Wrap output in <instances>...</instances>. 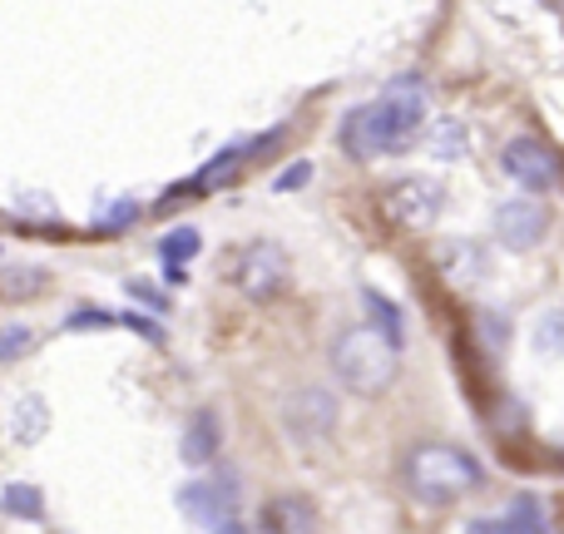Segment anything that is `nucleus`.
I'll use <instances>...</instances> for the list:
<instances>
[{
  "label": "nucleus",
  "instance_id": "nucleus-1",
  "mask_svg": "<svg viewBox=\"0 0 564 534\" xmlns=\"http://www.w3.org/2000/svg\"><path fill=\"white\" fill-rule=\"evenodd\" d=\"M426 129V89L416 79H391L371 105H357L341 119V149L351 159H387L406 154Z\"/></svg>",
  "mask_w": 564,
  "mask_h": 534
},
{
  "label": "nucleus",
  "instance_id": "nucleus-2",
  "mask_svg": "<svg viewBox=\"0 0 564 534\" xmlns=\"http://www.w3.org/2000/svg\"><path fill=\"white\" fill-rule=\"evenodd\" d=\"M406 486L421 505H456L470 490L486 486V470L470 450L446 446V440H426L406 456Z\"/></svg>",
  "mask_w": 564,
  "mask_h": 534
},
{
  "label": "nucleus",
  "instance_id": "nucleus-3",
  "mask_svg": "<svg viewBox=\"0 0 564 534\" xmlns=\"http://www.w3.org/2000/svg\"><path fill=\"white\" fill-rule=\"evenodd\" d=\"M397 341H387L377 327H347L337 341H332V371L347 391L357 396H381V391L397 381L401 357Z\"/></svg>",
  "mask_w": 564,
  "mask_h": 534
},
{
  "label": "nucleus",
  "instance_id": "nucleus-4",
  "mask_svg": "<svg viewBox=\"0 0 564 534\" xmlns=\"http://www.w3.org/2000/svg\"><path fill=\"white\" fill-rule=\"evenodd\" d=\"M446 208V188L436 178H397V184L381 194V218L401 233H431Z\"/></svg>",
  "mask_w": 564,
  "mask_h": 534
},
{
  "label": "nucleus",
  "instance_id": "nucleus-5",
  "mask_svg": "<svg viewBox=\"0 0 564 534\" xmlns=\"http://www.w3.org/2000/svg\"><path fill=\"white\" fill-rule=\"evenodd\" d=\"M178 510L204 530H243L238 520V480L234 476H214V480H194L178 490Z\"/></svg>",
  "mask_w": 564,
  "mask_h": 534
},
{
  "label": "nucleus",
  "instance_id": "nucleus-6",
  "mask_svg": "<svg viewBox=\"0 0 564 534\" xmlns=\"http://www.w3.org/2000/svg\"><path fill=\"white\" fill-rule=\"evenodd\" d=\"M500 164H506V174L516 178L525 194H550V188H560V178H564L560 154L545 144V139H535V134L510 139L506 154H500Z\"/></svg>",
  "mask_w": 564,
  "mask_h": 534
},
{
  "label": "nucleus",
  "instance_id": "nucleus-7",
  "mask_svg": "<svg viewBox=\"0 0 564 534\" xmlns=\"http://www.w3.org/2000/svg\"><path fill=\"white\" fill-rule=\"evenodd\" d=\"M234 282L248 302H273L288 287V253L278 243H253L234 263Z\"/></svg>",
  "mask_w": 564,
  "mask_h": 534
},
{
  "label": "nucleus",
  "instance_id": "nucleus-8",
  "mask_svg": "<svg viewBox=\"0 0 564 534\" xmlns=\"http://www.w3.org/2000/svg\"><path fill=\"white\" fill-rule=\"evenodd\" d=\"M550 233V208L540 198H510L496 208V243L510 253H530Z\"/></svg>",
  "mask_w": 564,
  "mask_h": 534
},
{
  "label": "nucleus",
  "instance_id": "nucleus-9",
  "mask_svg": "<svg viewBox=\"0 0 564 534\" xmlns=\"http://www.w3.org/2000/svg\"><path fill=\"white\" fill-rule=\"evenodd\" d=\"M288 426H292V436H302V440H317V436H327L332 426H337V401L327 396V391H317V386H302L297 396L288 401Z\"/></svg>",
  "mask_w": 564,
  "mask_h": 534
},
{
  "label": "nucleus",
  "instance_id": "nucleus-10",
  "mask_svg": "<svg viewBox=\"0 0 564 534\" xmlns=\"http://www.w3.org/2000/svg\"><path fill=\"white\" fill-rule=\"evenodd\" d=\"M273 139H282V134H263L258 144H234V149H224V154H214L204 168H198L194 178H188V198H198V194H214V188H228L238 178V168L248 164L253 154H263Z\"/></svg>",
  "mask_w": 564,
  "mask_h": 534
},
{
  "label": "nucleus",
  "instance_id": "nucleus-11",
  "mask_svg": "<svg viewBox=\"0 0 564 534\" xmlns=\"http://www.w3.org/2000/svg\"><path fill=\"white\" fill-rule=\"evenodd\" d=\"M218 446H224V426H218V411L198 406L194 416H188L184 436H178V456H184V466H214V460H218Z\"/></svg>",
  "mask_w": 564,
  "mask_h": 534
},
{
  "label": "nucleus",
  "instance_id": "nucleus-12",
  "mask_svg": "<svg viewBox=\"0 0 564 534\" xmlns=\"http://www.w3.org/2000/svg\"><path fill=\"white\" fill-rule=\"evenodd\" d=\"M312 525H317V510H312V500H302V495H278V500H268V510H263V530L297 534V530H312Z\"/></svg>",
  "mask_w": 564,
  "mask_h": 534
},
{
  "label": "nucleus",
  "instance_id": "nucleus-13",
  "mask_svg": "<svg viewBox=\"0 0 564 534\" xmlns=\"http://www.w3.org/2000/svg\"><path fill=\"white\" fill-rule=\"evenodd\" d=\"M470 530H516V534L545 530V505H540L535 495H520L516 505H510V515H500V520H476Z\"/></svg>",
  "mask_w": 564,
  "mask_h": 534
},
{
  "label": "nucleus",
  "instance_id": "nucleus-14",
  "mask_svg": "<svg viewBox=\"0 0 564 534\" xmlns=\"http://www.w3.org/2000/svg\"><path fill=\"white\" fill-rule=\"evenodd\" d=\"M436 263H441L446 277H456V282H476L480 272H486V258H480V248H470V243H441Z\"/></svg>",
  "mask_w": 564,
  "mask_h": 534
},
{
  "label": "nucleus",
  "instance_id": "nucleus-15",
  "mask_svg": "<svg viewBox=\"0 0 564 534\" xmlns=\"http://www.w3.org/2000/svg\"><path fill=\"white\" fill-rule=\"evenodd\" d=\"M0 510H6L10 520H45V495H40V486L15 480V486L0 490Z\"/></svg>",
  "mask_w": 564,
  "mask_h": 534
},
{
  "label": "nucleus",
  "instance_id": "nucleus-16",
  "mask_svg": "<svg viewBox=\"0 0 564 534\" xmlns=\"http://www.w3.org/2000/svg\"><path fill=\"white\" fill-rule=\"evenodd\" d=\"M476 347L496 361L506 357V347H510V317L506 312H480L476 317Z\"/></svg>",
  "mask_w": 564,
  "mask_h": 534
},
{
  "label": "nucleus",
  "instance_id": "nucleus-17",
  "mask_svg": "<svg viewBox=\"0 0 564 534\" xmlns=\"http://www.w3.org/2000/svg\"><path fill=\"white\" fill-rule=\"evenodd\" d=\"M45 426H50L45 401H40V396H25V401H20V406H15V440L35 446V440L45 436Z\"/></svg>",
  "mask_w": 564,
  "mask_h": 534
},
{
  "label": "nucleus",
  "instance_id": "nucleus-18",
  "mask_svg": "<svg viewBox=\"0 0 564 534\" xmlns=\"http://www.w3.org/2000/svg\"><path fill=\"white\" fill-rule=\"evenodd\" d=\"M361 302H367V307L377 312V331H381V337L397 341V347H401V312H397V302L381 297L377 287H361Z\"/></svg>",
  "mask_w": 564,
  "mask_h": 534
},
{
  "label": "nucleus",
  "instance_id": "nucleus-19",
  "mask_svg": "<svg viewBox=\"0 0 564 534\" xmlns=\"http://www.w3.org/2000/svg\"><path fill=\"white\" fill-rule=\"evenodd\" d=\"M45 287V272L40 268H10V272H0V297H35V292Z\"/></svg>",
  "mask_w": 564,
  "mask_h": 534
},
{
  "label": "nucleus",
  "instance_id": "nucleus-20",
  "mask_svg": "<svg viewBox=\"0 0 564 534\" xmlns=\"http://www.w3.org/2000/svg\"><path fill=\"white\" fill-rule=\"evenodd\" d=\"M198 248H204L198 228H174V233L159 243V253H164V263H188V258H198Z\"/></svg>",
  "mask_w": 564,
  "mask_h": 534
},
{
  "label": "nucleus",
  "instance_id": "nucleus-21",
  "mask_svg": "<svg viewBox=\"0 0 564 534\" xmlns=\"http://www.w3.org/2000/svg\"><path fill=\"white\" fill-rule=\"evenodd\" d=\"M535 347L545 351V357H564V312L560 307L535 322Z\"/></svg>",
  "mask_w": 564,
  "mask_h": 534
},
{
  "label": "nucleus",
  "instance_id": "nucleus-22",
  "mask_svg": "<svg viewBox=\"0 0 564 534\" xmlns=\"http://www.w3.org/2000/svg\"><path fill=\"white\" fill-rule=\"evenodd\" d=\"M431 154H436V159H460V154H466V129H460L456 119L436 124V134H431Z\"/></svg>",
  "mask_w": 564,
  "mask_h": 534
},
{
  "label": "nucleus",
  "instance_id": "nucleus-23",
  "mask_svg": "<svg viewBox=\"0 0 564 534\" xmlns=\"http://www.w3.org/2000/svg\"><path fill=\"white\" fill-rule=\"evenodd\" d=\"M134 218H139V204H134V198H119V204L109 208V214H99V218H95V233H99V238H115V233H124V228L134 224Z\"/></svg>",
  "mask_w": 564,
  "mask_h": 534
},
{
  "label": "nucleus",
  "instance_id": "nucleus-24",
  "mask_svg": "<svg viewBox=\"0 0 564 534\" xmlns=\"http://www.w3.org/2000/svg\"><path fill=\"white\" fill-rule=\"evenodd\" d=\"M35 347V331L20 327V322H10V327H0V361H15L25 357V351Z\"/></svg>",
  "mask_w": 564,
  "mask_h": 534
},
{
  "label": "nucleus",
  "instance_id": "nucleus-25",
  "mask_svg": "<svg viewBox=\"0 0 564 534\" xmlns=\"http://www.w3.org/2000/svg\"><path fill=\"white\" fill-rule=\"evenodd\" d=\"M89 327H115V312H105V307H75L65 317V331H89Z\"/></svg>",
  "mask_w": 564,
  "mask_h": 534
},
{
  "label": "nucleus",
  "instance_id": "nucleus-26",
  "mask_svg": "<svg viewBox=\"0 0 564 534\" xmlns=\"http://www.w3.org/2000/svg\"><path fill=\"white\" fill-rule=\"evenodd\" d=\"M307 178H312V164H307V159H297V164H288V168H282V174L273 178V194H292V188H302Z\"/></svg>",
  "mask_w": 564,
  "mask_h": 534
},
{
  "label": "nucleus",
  "instance_id": "nucleus-27",
  "mask_svg": "<svg viewBox=\"0 0 564 534\" xmlns=\"http://www.w3.org/2000/svg\"><path fill=\"white\" fill-rule=\"evenodd\" d=\"M124 287H129V297H139V302H144V307H149V312H169V297H164V292H159V287H149V282L129 277Z\"/></svg>",
  "mask_w": 564,
  "mask_h": 534
},
{
  "label": "nucleus",
  "instance_id": "nucleus-28",
  "mask_svg": "<svg viewBox=\"0 0 564 534\" xmlns=\"http://www.w3.org/2000/svg\"><path fill=\"white\" fill-rule=\"evenodd\" d=\"M115 322H124V327H134L139 337H149V341H164V327H159V322H149V317H139V312H119Z\"/></svg>",
  "mask_w": 564,
  "mask_h": 534
},
{
  "label": "nucleus",
  "instance_id": "nucleus-29",
  "mask_svg": "<svg viewBox=\"0 0 564 534\" xmlns=\"http://www.w3.org/2000/svg\"><path fill=\"white\" fill-rule=\"evenodd\" d=\"M540 6H545V10H564V0H540Z\"/></svg>",
  "mask_w": 564,
  "mask_h": 534
}]
</instances>
